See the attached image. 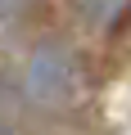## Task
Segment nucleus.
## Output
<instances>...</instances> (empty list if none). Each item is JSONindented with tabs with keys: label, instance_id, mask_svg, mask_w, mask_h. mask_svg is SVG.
<instances>
[{
	"label": "nucleus",
	"instance_id": "obj_2",
	"mask_svg": "<svg viewBox=\"0 0 131 135\" xmlns=\"http://www.w3.org/2000/svg\"><path fill=\"white\" fill-rule=\"evenodd\" d=\"M9 113H14V99H9V90H5V86H0V126L9 122Z\"/></svg>",
	"mask_w": 131,
	"mask_h": 135
},
{
	"label": "nucleus",
	"instance_id": "obj_1",
	"mask_svg": "<svg viewBox=\"0 0 131 135\" xmlns=\"http://www.w3.org/2000/svg\"><path fill=\"white\" fill-rule=\"evenodd\" d=\"M127 5H131V0H77V9H82L91 23H100V27L118 23V18L127 14Z\"/></svg>",
	"mask_w": 131,
	"mask_h": 135
}]
</instances>
